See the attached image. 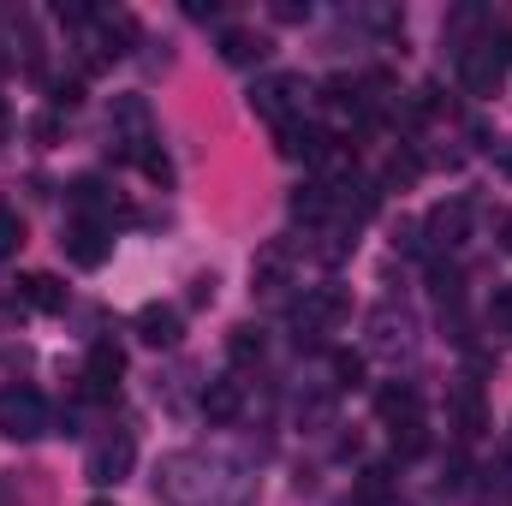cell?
Listing matches in <instances>:
<instances>
[{
    "label": "cell",
    "mask_w": 512,
    "mask_h": 506,
    "mask_svg": "<svg viewBox=\"0 0 512 506\" xmlns=\"http://www.w3.org/2000/svg\"><path fill=\"white\" fill-rule=\"evenodd\" d=\"M453 429H459L465 441H477V435L489 429V411H483V387H477V381H459V387H453Z\"/></svg>",
    "instance_id": "ffe728a7"
},
{
    "label": "cell",
    "mask_w": 512,
    "mask_h": 506,
    "mask_svg": "<svg viewBox=\"0 0 512 506\" xmlns=\"http://www.w3.org/2000/svg\"><path fill=\"white\" fill-rule=\"evenodd\" d=\"M155 495L167 506H251L256 477L221 453L185 447V453H167L155 465Z\"/></svg>",
    "instance_id": "6da1fadb"
},
{
    "label": "cell",
    "mask_w": 512,
    "mask_h": 506,
    "mask_svg": "<svg viewBox=\"0 0 512 506\" xmlns=\"http://www.w3.org/2000/svg\"><path fill=\"white\" fill-rule=\"evenodd\" d=\"M286 209H292V221H304V227L316 233L322 221H334V185H328V179H304V185L286 197Z\"/></svg>",
    "instance_id": "9a60e30c"
},
{
    "label": "cell",
    "mask_w": 512,
    "mask_h": 506,
    "mask_svg": "<svg viewBox=\"0 0 512 506\" xmlns=\"http://www.w3.org/2000/svg\"><path fill=\"white\" fill-rule=\"evenodd\" d=\"M24 245V215L18 209H0V256H12Z\"/></svg>",
    "instance_id": "f1b7e54d"
},
{
    "label": "cell",
    "mask_w": 512,
    "mask_h": 506,
    "mask_svg": "<svg viewBox=\"0 0 512 506\" xmlns=\"http://www.w3.org/2000/svg\"><path fill=\"white\" fill-rule=\"evenodd\" d=\"M78 102H84V78H78V72H72V78H48V108H54V114H72Z\"/></svg>",
    "instance_id": "4316f807"
},
{
    "label": "cell",
    "mask_w": 512,
    "mask_h": 506,
    "mask_svg": "<svg viewBox=\"0 0 512 506\" xmlns=\"http://www.w3.org/2000/svg\"><path fill=\"white\" fill-rule=\"evenodd\" d=\"M18 298H24L30 310H48V316L66 310V286H60L54 274H24V280H18Z\"/></svg>",
    "instance_id": "7402d4cb"
},
{
    "label": "cell",
    "mask_w": 512,
    "mask_h": 506,
    "mask_svg": "<svg viewBox=\"0 0 512 506\" xmlns=\"http://www.w3.org/2000/svg\"><path fill=\"white\" fill-rule=\"evenodd\" d=\"M334 143H340V137L328 126H316V120H292V126L280 131V155H286V161H304V167H316V173L328 167Z\"/></svg>",
    "instance_id": "30bf717a"
},
{
    "label": "cell",
    "mask_w": 512,
    "mask_h": 506,
    "mask_svg": "<svg viewBox=\"0 0 512 506\" xmlns=\"http://www.w3.org/2000/svg\"><path fill=\"white\" fill-rule=\"evenodd\" d=\"M393 453H399V459H417V453H429V429H423V423H405V429H393Z\"/></svg>",
    "instance_id": "83f0119b"
},
{
    "label": "cell",
    "mask_w": 512,
    "mask_h": 506,
    "mask_svg": "<svg viewBox=\"0 0 512 506\" xmlns=\"http://www.w3.org/2000/svg\"><path fill=\"white\" fill-rule=\"evenodd\" d=\"M137 167H143V173H149V179H155V185H173V161H167V155H161V149H155V143H149V149H143V155H137Z\"/></svg>",
    "instance_id": "f546056e"
},
{
    "label": "cell",
    "mask_w": 512,
    "mask_h": 506,
    "mask_svg": "<svg viewBox=\"0 0 512 506\" xmlns=\"http://www.w3.org/2000/svg\"><path fill=\"white\" fill-rule=\"evenodd\" d=\"M417 233H423V251H459V245L471 239V203H465V197L435 203Z\"/></svg>",
    "instance_id": "8992f818"
},
{
    "label": "cell",
    "mask_w": 512,
    "mask_h": 506,
    "mask_svg": "<svg viewBox=\"0 0 512 506\" xmlns=\"http://www.w3.org/2000/svg\"><path fill=\"white\" fill-rule=\"evenodd\" d=\"M370 346L387 352V358L411 352V346H417V316H411L405 304H382V310L370 316Z\"/></svg>",
    "instance_id": "7c38bea8"
},
{
    "label": "cell",
    "mask_w": 512,
    "mask_h": 506,
    "mask_svg": "<svg viewBox=\"0 0 512 506\" xmlns=\"http://www.w3.org/2000/svg\"><path fill=\"white\" fill-rule=\"evenodd\" d=\"M328 387H334V393H352V387H358V381H364V358H358V352H334V358H328Z\"/></svg>",
    "instance_id": "484cf974"
},
{
    "label": "cell",
    "mask_w": 512,
    "mask_h": 506,
    "mask_svg": "<svg viewBox=\"0 0 512 506\" xmlns=\"http://www.w3.org/2000/svg\"><path fill=\"white\" fill-rule=\"evenodd\" d=\"M298 340L304 334H328V328H340V322H352V292L340 286V280H322V286H304V298H298Z\"/></svg>",
    "instance_id": "277c9868"
},
{
    "label": "cell",
    "mask_w": 512,
    "mask_h": 506,
    "mask_svg": "<svg viewBox=\"0 0 512 506\" xmlns=\"http://www.w3.org/2000/svg\"><path fill=\"white\" fill-rule=\"evenodd\" d=\"M72 221H90V227L114 233V221H126V209H120V197L96 173H84V179H72Z\"/></svg>",
    "instance_id": "9c48e42d"
},
{
    "label": "cell",
    "mask_w": 512,
    "mask_h": 506,
    "mask_svg": "<svg viewBox=\"0 0 512 506\" xmlns=\"http://www.w3.org/2000/svg\"><path fill=\"white\" fill-rule=\"evenodd\" d=\"M507 72H512V30L507 24H489L477 42L459 48V84L471 96H495Z\"/></svg>",
    "instance_id": "7a4b0ae2"
},
{
    "label": "cell",
    "mask_w": 512,
    "mask_h": 506,
    "mask_svg": "<svg viewBox=\"0 0 512 506\" xmlns=\"http://www.w3.org/2000/svg\"><path fill=\"white\" fill-rule=\"evenodd\" d=\"M227 358H233V364H239V370H251V364H262V334H256L251 322H245V328H233V334H227Z\"/></svg>",
    "instance_id": "d4e9b609"
},
{
    "label": "cell",
    "mask_w": 512,
    "mask_h": 506,
    "mask_svg": "<svg viewBox=\"0 0 512 506\" xmlns=\"http://www.w3.org/2000/svg\"><path fill=\"white\" fill-rule=\"evenodd\" d=\"M239 411H245V381L239 376H221L203 387V417L215 423V429H227V423H239Z\"/></svg>",
    "instance_id": "ac0fdd59"
},
{
    "label": "cell",
    "mask_w": 512,
    "mask_h": 506,
    "mask_svg": "<svg viewBox=\"0 0 512 506\" xmlns=\"http://www.w3.org/2000/svg\"><path fill=\"white\" fill-rule=\"evenodd\" d=\"M376 411H382V423H387V429L423 423V399H417V387H411V381H387L382 393H376Z\"/></svg>",
    "instance_id": "d6986e66"
},
{
    "label": "cell",
    "mask_w": 512,
    "mask_h": 506,
    "mask_svg": "<svg viewBox=\"0 0 512 506\" xmlns=\"http://www.w3.org/2000/svg\"><path fill=\"white\" fill-rule=\"evenodd\" d=\"M501 251L512 256V215H501Z\"/></svg>",
    "instance_id": "d590c367"
},
{
    "label": "cell",
    "mask_w": 512,
    "mask_h": 506,
    "mask_svg": "<svg viewBox=\"0 0 512 506\" xmlns=\"http://www.w3.org/2000/svg\"><path fill=\"white\" fill-rule=\"evenodd\" d=\"M209 298H215V274H197L191 280V304H209Z\"/></svg>",
    "instance_id": "4dcf8cb0"
},
{
    "label": "cell",
    "mask_w": 512,
    "mask_h": 506,
    "mask_svg": "<svg viewBox=\"0 0 512 506\" xmlns=\"http://www.w3.org/2000/svg\"><path fill=\"white\" fill-rule=\"evenodd\" d=\"M251 286H256V298H286V286H292V251L280 239L251 256Z\"/></svg>",
    "instance_id": "5bb4252c"
},
{
    "label": "cell",
    "mask_w": 512,
    "mask_h": 506,
    "mask_svg": "<svg viewBox=\"0 0 512 506\" xmlns=\"http://www.w3.org/2000/svg\"><path fill=\"white\" fill-rule=\"evenodd\" d=\"M358 506H387L393 501V471L387 465H370V471H358Z\"/></svg>",
    "instance_id": "cb8c5ba5"
},
{
    "label": "cell",
    "mask_w": 512,
    "mask_h": 506,
    "mask_svg": "<svg viewBox=\"0 0 512 506\" xmlns=\"http://www.w3.org/2000/svg\"><path fill=\"white\" fill-rule=\"evenodd\" d=\"M48 429V405H42V393L36 387H0V435L6 441H36Z\"/></svg>",
    "instance_id": "5b68a950"
},
{
    "label": "cell",
    "mask_w": 512,
    "mask_h": 506,
    "mask_svg": "<svg viewBox=\"0 0 512 506\" xmlns=\"http://www.w3.org/2000/svg\"><path fill=\"white\" fill-rule=\"evenodd\" d=\"M221 60H227V66H262V60H268V36H256L245 24H227V30H221Z\"/></svg>",
    "instance_id": "44dd1931"
},
{
    "label": "cell",
    "mask_w": 512,
    "mask_h": 506,
    "mask_svg": "<svg viewBox=\"0 0 512 506\" xmlns=\"http://www.w3.org/2000/svg\"><path fill=\"white\" fill-rule=\"evenodd\" d=\"M495 316H507V322H512V286H501V292H495Z\"/></svg>",
    "instance_id": "e575fe53"
},
{
    "label": "cell",
    "mask_w": 512,
    "mask_h": 506,
    "mask_svg": "<svg viewBox=\"0 0 512 506\" xmlns=\"http://www.w3.org/2000/svg\"><path fill=\"white\" fill-rule=\"evenodd\" d=\"M0 72H6V48H0Z\"/></svg>",
    "instance_id": "74e56055"
},
{
    "label": "cell",
    "mask_w": 512,
    "mask_h": 506,
    "mask_svg": "<svg viewBox=\"0 0 512 506\" xmlns=\"http://www.w3.org/2000/svg\"><path fill=\"white\" fill-rule=\"evenodd\" d=\"M90 506H114V501H90Z\"/></svg>",
    "instance_id": "f35d334b"
},
{
    "label": "cell",
    "mask_w": 512,
    "mask_h": 506,
    "mask_svg": "<svg viewBox=\"0 0 512 506\" xmlns=\"http://www.w3.org/2000/svg\"><path fill=\"white\" fill-rule=\"evenodd\" d=\"M131 465H137V441L120 429V435H102V441L90 447L84 477H90L96 489H114V483H126V477H131Z\"/></svg>",
    "instance_id": "52a82bcc"
},
{
    "label": "cell",
    "mask_w": 512,
    "mask_h": 506,
    "mask_svg": "<svg viewBox=\"0 0 512 506\" xmlns=\"http://www.w3.org/2000/svg\"><path fill=\"white\" fill-rule=\"evenodd\" d=\"M120 376H126V352L114 340H96L90 358H84V399H114Z\"/></svg>",
    "instance_id": "8fae6325"
},
{
    "label": "cell",
    "mask_w": 512,
    "mask_h": 506,
    "mask_svg": "<svg viewBox=\"0 0 512 506\" xmlns=\"http://www.w3.org/2000/svg\"><path fill=\"white\" fill-rule=\"evenodd\" d=\"M274 18H310V6H298V0H280V6H274Z\"/></svg>",
    "instance_id": "836d02e7"
},
{
    "label": "cell",
    "mask_w": 512,
    "mask_h": 506,
    "mask_svg": "<svg viewBox=\"0 0 512 506\" xmlns=\"http://www.w3.org/2000/svg\"><path fill=\"white\" fill-rule=\"evenodd\" d=\"M304 96H310L304 78H292V72H268V78H256L251 108H256V120H268L274 131H286L292 120H304Z\"/></svg>",
    "instance_id": "3957f363"
},
{
    "label": "cell",
    "mask_w": 512,
    "mask_h": 506,
    "mask_svg": "<svg viewBox=\"0 0 512 506\" xmlns=\"http://www.w3.org/2000/svg\"><path fill=\"white\" fill-rule=\"evenodd\" d=\"M179 334H185V322H179V310H173V304H143V310H137V340H143V346L173 352V346H179Z\"/></svg>",
    "instance_id": "2e32d148"
},
{
    "label": "cell",
    "mask_w": 512,
    "mask_h": 506,
    "mask_svg": "<svg viewBox=\"0 0 512 506\" xmlns=\"http://www.w3.org/2000/svg\"><path fill=\"white\" fill-rule=\"evenodd\" d=\"M417 173H423L417 149H393V155L382 161V191H411V185H417Z\"/></svg>",
    "instance_id": "603a6c76"
},
{
    "label": "cell",
    "mask_w": 512,
    "mask_h": 506,
    "mask_svg": "<svg viewBox=\"0 0 512 506\" xmlns=\"http://www.w3.org/2000/svg\"><path fill=\"white\" fill-rule=\"evenodd\" d=\"M36 137H42V143H54V137H60V114H54V108L36 120Z\"/></svg>",
    "instance_id": "1f68e13d"
},
{
    "label": "cell",
    "mask_w": 512,
    "mask_h": 506,
    "mask_svg": "<svg viewBox=\"0 0 512 506\" xmlns=\"http://www.w3.org/2000/svg\"><path fill=\"white\" fill-rule=\"evenodd\" d=\"M185 12H191V18H197V24H209V18H221V6H215V0H209V6H203V0H191V6H185Z\"/></svg>",
    "instance_id": "d6a6232c"
},
{
    "label": "cell",
    "mask_w": 512,
    "mask_h": 506,
    "mask_svg": "<svg viewBox=\"0 0 512 506\" xmlns=\"http://www.w3.org/2000/svg\"><path fill=\"white\" fill-rule=\"evenodd\" d=\"M66 256H72L78 268H102V262L114 256V233H108V227H90V221H72V233H66Z\"/></svg>",
    "instance_id": "e0dca14e"
},
{
    "label": "cell",
    "mask_w": 512,
    "mask_h": 506,
    "mask_svg": "<svg viewBox=\"0 0 512 506\" xmlns=\"http://www.w3.org/2000/svg\"><path fill=\"white\" fill-rule=\"evenodd\" d=\"M90 42H96L102 66H108V60H126L131 48H137V24H131V12H102V6H96V18H90Z\"/></svg>",
    "instance_id": "4fadbf2b"
},
{
    "label": "cell",
    "mask_w": 512,
    "mask_h": 506,
    "mask_svg": "<svg viewBox=\"0 0 512 506\" xmlns=\"http://www.w3.org/2000/svg\"><path fill=\"white\" fill-rule=\"evenodd\" d=\"M6 126H12V120H6V102H0V137H6Z\"/></svg>",
    "instance_id": "8d00e7d4"
},
{
    "label": "cell",
    "mask_w": 512,
    "mask_h": 506,
    "mask_svg": "<svg viewBox=\"0 0 512 506\" xmlns=\"http://www.w3.org/2000/svg\"><path fill=\"white\" fill-rule=\"evenodd\" d=\"M114 143H120L126 161H137L155 143V120H149V102L143 96H114Z\"/></svg>",
    "instance_id": "ba28073f"
}]
</instances>
